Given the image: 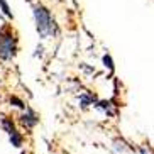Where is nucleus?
<instances>
[{"instance_id":"423d86ee","label":"nucleus","mask_w":154,"mask_h":154,"mask_svg":"<svg viewBox=\"0 0 154 154\" xmlns=\"http://www.w3.org/2000/svg\"><path fill=\"white\" fill-rule=\"evenodd\" d=\"M98 100H97L95 95H90V93H85V95L80 97V103L82 107H88V105H95Z\"/></svg>"},{"instance_id":"f03ea898","label":"nucleus","mask_w":154,"mask_h":154,"mask_svg":"<svg viewBox=\"0 0 154 154\" xmlns=\"http://www.w3.org/2000/svg\"><path fill=\"white\" fill-rule=\"evenodd\" d=\"M17 32L10 26H4L0 29V61H12L17 54Z\"/></svg>"},{"instance_id":"9d476101","label":"nucleus","mask_w":154,"mask_h":154,"mask_svg":"<svg viewBox=\"0 0 154 154\" xmlns=\"http://www.w3.org/2000/svg\"><path fill=\"white\" fill-rule=\"evenodd\" d=\"M58 2H61V0H58Z\"/></svg>"},{"instance_id":"39448f33","label":"nucleus","mask_w":154,"mask_h":154,"mask_svg":"<svg viewBox=\"0 0 154 154\" xmlns=\"http://www.w3.org/2000/svg\"><path fill=\"white\" fill-rule=\"evenodd\" d=\"M0 125H2V129H4V132H7V136H9L10 132L15 131V124L12 119L9 117H2V120H0Z\"/></svg>"},{"instance_id":"f257e3e1","label":"nucleus","mask_w":154,"mask_h":154,"mask_svg":"<svg viewBox=\"0 0 154 154\" xmlns=\"http://www.w3.org/2000/svg\"><path fill=\"white\" fill-rule=\"evenodd\" d=\"M34 20H36V31L39 34V37L46 39L49 36H56L58 34V27H56V22L51 17V10L48 7H44L42 4L34 5Z\"/></svg>"},{"instance_id":"7ed1b4c3","label":"nucleus","mask_w":154,"mask_h":154,"mask_svg":"<svg viewBox=\"0 0 154 154\" xmlns=\"http://www.w3.org/2000/svg\"><path fill=\"white\" fill-rule=\"evenodd\" d=\"M19 122L22 124V127L26 129V131H32L34 127L39 124V115H37L36 112L32 109H29V107H26V112L20 113V117H19Z\"/></svg>"},{"instance_id":"20e7f679","label":"nucleus","mask_w":154,"mask_h":154,"mask_svg":"<svg viewBox=\"0 0 154 154\" xmlns=\"http://www.w3.org/2000/svg\"><path fill=\"white\" fill-rule=\"evenodd\" d=\"M9 140H10V144L14 146V147H17V149H20V147L24 146V136L17 131V129L9 134Z\"/></svg>"},{"instance_id":"1a4fd4ad","label":"nucleus","mask_w":154,"mask_h":154,"mask_svg":"<svg viewBox=\"0 0 154 154\" xmlns=\"http://www.w3.org/2000/svg\"><path fill=\"white\" fill-rule=\"evenodd\" d=\"M102 61H103L105 68H109L110 71H113V61H112V58H110V54H105L103 58H102Z\"/></svg>"},{"instance_id":"0eeeda50","label":"nucleus","mask_w":154,"mask_h":154,"mask_svg":"<svg viewBox=\"0 0 154 154\" xmlns=\"http://www.w3.org/2000/svg\"><path fill=\"white\" fill-rule=\"evenodd\" d=\"M0 9H2V12H4V15L7 19H14V14H12V10H10L9 4H7V0H0Z\"/></svg>"},{"instance_id":"6e6552de","label":"nucleus","mask_w":154,"mask_h":154,"mask_svg":"<svg viewBox=\"0 0 154 154\" xmlns=\"http://www.w3.org/2000/svg\"><path fill=\"white\" fill-rule=\"evenodd\" d=\"M10 105H14V107H17V109H26V103H24L22 100L19 98V97H15V95H12L10 97Z\"/></svg>"}]
</instances>
